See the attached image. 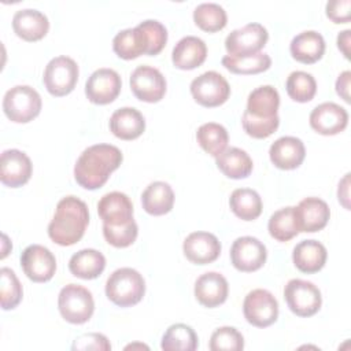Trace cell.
Here are the masks:
<instances>
[{"label": "cell", "mask_w": 351, "mask_h": 351, "mask_svg": "<svg viewBox=\"0 0 351 351\" xmlns=\"http://www.w3.org/2000/svg\"><path fill=\"white\" fill-rule=\"evenodd\" d=\"M121 149L111 144H95L82 151L74 166V178L85 189L101 188L122 163Z\"/></svg>", "instance_id": "6da1fadb"}, {"label": "cell", "mask_w": 351, "mask_h": 351, "mask_svg": "<svg viewBox=\"0 0 351 351\" xmlns=\"http://www.w3.org/2000/svg\"><path fill=\"white\" fill-rule=\"evenodd\" d=\"M88 223L89 211L85 202L75 196H66L56 204L48 225V236L59 245H73L82 239Z\"/></svg>", "instance_id": "7a4b0ae2"}, {"label": "cell", "mask_w": 351, "mask_h": 351, "mask_svg": "<svg viewBox=\"0 0 351 351\" xmlns=\"http://www.w3.org/2000/svg\"><path fill=\"white\" fill-rule=\"evenodd\" d=\"M145 293L143 276L132 267H121L110 274L106 282V296L119 307L137 304Z\"/></svg>", "instance_id": "3957f363"}, {"label": "cell", "mask_w": 351, "mask_h": 351, "mask_svg": "<svg viewBox=\"0 0 351 351\" xmlns=\"http://www.w3.org/2000/svg\"><path fill=\"white\" fill-rule=\"evenodd\" d=\"M41 97L29 85H16L8 89L3 99V111L15 123H26L34 119L41 111Z\"/></svg>", "instance_id": "277c9868"}, {"label": "cell", "mask_w": 351, "mask_h": 351, "mask_svg": "<svg viewBox=\"0 0 351 351\" xmlns=\"http://www.w3.org/2000/svg\"><path fill=\"white\" fill-rule=\"evenodd\" d=\"M60 315L70 324H85L95 311L93 296L89 289L78 284L63 287L58 296Z\"/></svg>", "instance_id": "5b68a950"}, {"label": "cell", "mask_w": 351, "mask_h": 351, "mask_svg": "<svg viewBox=\"0 0 351 351\" xmlns=\"http://www.w3.org/2000/svg\"><path fill=\"white\" fill-rule=\"evenodd\" d=\"M78 81V66L69 56H56L48 62L44 70L43 82L47 90L56 97L73 92Z\"/></svg>", "instance_id": "8992f818"}, {"label": "cell", "mask_w": 351, "mask_h": 351, "mask_svg": "<svg viewBox=\"0 0 351 351\" xmlns=\"http://www.w3.org/2000/svg\"><path fill=\"white\" fill-rule=\"evenodd\" d=\"M284 299L289 310L298 317L314 315L322 304L319 289L310 281L293 278L284 288Z\"/></svg>", "instance_id": "52a82bcc"}, {"label": "cell", "mask_w": 351, "mask_h": 351, "mask_svg": "<svg viewBox=\"0 0 351 351\" xmlns=\"http://www.w3.org/2000/svg\"><path fill=\"white\" fill-rule=\"evenodd\" d=\"M191 93L203 107H218L230 95V86L223 75L217 71H206L191 82Z\"/></svg>", "instance_id": "ba28073f"}, {"label": "cell", "mask_w": 351, "mask_h": 351, "mask_svg": "<svg viewBox=\"0 0 351 351\" xmlns=\"http://www.w3.org/2000/svg\"><path fill=\"white\" fill-rule=\"evenodd\" d=\"M243 313L248 324L256 328H266L278 318V302L266 289H254L247 293L243 303Z\"/></svg>", "instance_id": "9c48e42d"}, {"label": "cell", "mask_w": 351, "mask_h": 351, "mask_svg": "<svg viewBox=\"0 0 351 351\" xmlns=\"http://www.w3.org/2000/svg\"><path fill=\"white\" fill-rule=\"evenodd\" d=\"M269 33L261 23H248L230 32L225 48L230 56H248L258 53L267 43Z\"/></svg>", "instance_id": "30bf717a"}, {"label": "cell", "mask_w": 351, "mask_h": 351, "mask_svg": "<svg viewBox=\"0 0 351 351\" xmlns=\"http://www.w3.org/2000/svg\"><path fill=\"white\" fill-rule=\"evenodd\" d=\"M133 95L145 103H156L166 93V78L152 66H138L130 75Z\"/></svg>", "instance_id": "8fae6325"}, {"label": "cell", "mask_w": 351, "mask_h": 351, "mask_svg": "<svg viewBox=\"0 0 351 351\" xmlns=\"http://www.w3.org/2000/svg\"><path fill=\"white\" fill-rule=\"evenodd\" d=\"M21 266L29 280L47 282L56 271V259L47 247L32 244L21 254Z\"/></svg>", "instance_id": "7c38bea8"}, {"label": "cell", "mask_w": 351, "mask_h": 351, "mask_svg": "<svg viewBox=\"0 0 351 351\" xmlns=\"http://www.w3.org/2000/svg\"><path fill=\"white\" fill-rule=\"evenodd\" d=\"M122 88L119 74L112 69H97L95 70L85 84V95L93 104H108L112 103Z\"/></svg>", "instance_id": "4fadbf2b"}, {"label": "cell", "mask_w": 351, "mask_h": 351, "mask_svg": "<svg viewBox=\"0 0 351 351\" xmlns=\"http://www.w3.org/2000/svg\"><path fill=\"white\" fill-rule=\"evenodd\" d=\"M267 258L265 244L252 236H243L233 241L230 247L232 265L240 271H255L261 269Z\"/></svg>", "instance_id": "5bb4252c"}, {"label": "cell", "mask_w": 351, "mask_h": 351, "mask_svg": "<svg viewBox=\"0 0 351 351\" xmlns=\"http://www.w3.org/2000/svg\"><path fill=\"white\" fill-rule=\"evenodd\" d=\"M33 171L30 158L19 149H5L0 158V180L5 186L18 188L25 185Z\"/></svg>", "instance_id": "9a60e30c"}, {"label": "cell", "mask_w": 351, "mask_h": 351, "mask_svg": "<svg viewBox=\"0 0 351 351\" xmlns=\"http://www.w3.org/2000/svg\"><path fill=\"white\" fill-rule=\"evenodd\" d=\"M348 123V112L341 106L326 101L317 106L310 114V126L319 134L335 136Z\"/></svg>", "instance_id": "2e32d148"}, {"label": "cell", "mask_w": 351, "mask_h": 351, "mask_svg": "<svg viewBox=\"0 0 351 351\" xmlns=\"http://www.w3.org/2000/svg\"><path fill=\"white\" fill-rule=\"evenodd\" d=\"M182 251L189 262L195 265H207L219 256L221 243L213 233L193 232L184 240Z\"/></svg>", "instance_id": "e0dca14e"}, {"label": "cell", "mask_w": 351, "mask_h": 351, "mask_svg": "<svg viewBox=\"0 0 351 351\" xmlns=\"http://www.w3.org/2000/svg\"><path fill=\"white\" fill-rule=\"evenodd\" d=\"M299 232L314 233L324 229L329 221L330 210L326 202L319 197H306L295 207Z\"/></svg>", "instance_id": "ac0fdd59"}, {"label": "cell", "mask_w": 351, "mask_h": 351, "mask_svg": "<svg viewBox=\"0 0 351 351\" xmlns=\"http://www.w3.org/2000/svg\"><path fill=\"white\" fill-rule=\"evenodd\" d=\"M97 213L104 225L121 226L133 219V204L128 195L114 191L101 196Z\"/></svg>", "instance_id": "d6986e66"}, {"label": "cell", "mask_w": 351, "mask_h": 351, "mask_svg": "<svg viewBox=\"0 0 351 351\" xmlns=\"http://www.w3.org/2000/svg\"><path fill=\"white\" fill-rule=\"evenodd\" d=\"M269 156L271 163L281 170L296 169L304 160V144L300 138L293 136L280 137L270 145Z\"/></svg>", "instance_id": "ffe728a7"}, {"label": "cell", "mask_w": 351, "mask_h": 351, "mask_svg": "<svg viewBox=\"0 0 351 351\" xmlns=\"http://www.w3.org/2000/svg\"><path fill=\"white\" fill-rule=\"evenodd\" d=\"M229 292L226 278L217 271H207L202 274L195 282L196 300L208 308H214L222 304Z\"/></svg>", "instance_id": "44dd1931"}, {"label": "cell", "mask_w": 351, "mask_h": 351, "mask_svg": "<svg viewBox=\"0 0 351 351\" xmlns=\"http://www.w3.org/2000/svg\"><path fill=\"white\" fill-rule=\"evenodd\" d=\"M12 29L25 41H38L45 37L49 29L47 15L38 10H18L12 18Z\"/></svg>", "instance_id": "7402d4cb"}, {"label": "cell", "mask_w": 351, "mask_h": 351, "mask_svg": "<svg viewBox=\"0 0 351 351\" xmlns=\"http://www.w3.org/2000/svg\"><path fill=\"white\" fill-rule=\"evenodd\" d=\"M207 58L204 41L195 36L182 37L173 48L171 60L180 70H193L203 64Z\"/></svg>", "instance_id": "603a6c76"}, {"label": "cell", "mask_w": 351, "mask_h": 351, "mask_svg": "<svg viewBox=\"0 0 351 351\" xmlns=\"http://www.w3.org/2000/svg\"><path fill=\"white\" fill-rule=\"evenodd\" d=\"M145 119L143 114L133 107H122L112 112L110 118V130L121 140H134L143 134Z\"/></svg>", "instance_id": "cb8c5ba5"}, {"label": "cell", "mask_w": 351, "mask_h": 351, "mask_svg": "<svg viewBox=\"0 0 351 351\" xmlns=\"http://www.w3.org/2000/svg\"><path fill=\"white\" fill-rule=\"evenodd\" d=\"M326 248L317 240H303L295 245L292 261L298 270L302 273L313 274L319 271L326 262Z\"/></svg>", "instance_id": "d4e9b609"}, {"label": "cell", "mask_w": 351, "mask_h": 351, "mask_svg": "<svg viewBox=\"0 0 351 351\" xmlns=\"http://www.w3.org/2000/svg\"><path fill=\"white\" fill-rule=\"evenodd\" d=\"M293 59L300 63L311 64L318 62L325 52V40L315 30H306L296 34L289 45Z\"/></svg>", "instance_id": "484cf974"}, {"label": "cell", "mask_w": 351, "mask_h": 351, "mask_svg": "<svg viewBox=\"0 0 351 351\" xmlns=\"http://www.w3.org/2000/svg\"><path fill=\"white\" fill-rule=\"evenodd\" d=\"M280 107V95L271 85H262L255 88L247 99L245 112L261 119L277 117Z\"/></svg>", "instance_id": "4316f807"}, {"label": "cell", "mask_w": 351, "mask_h": 351, "mask_svg": "<svg viewBox=\"0 0 351 351\" xmlns=\"http://www.w3.org/2000/svg\"><path fill=\"white\" fill-rule=\"evenodd\" d=\"M112 49L121 59H136L148 52L147 34L140 26L121 30L112 40Z\"/></svg>", "instance_id": "83f0119b"}, {"label": "cell", "mask_w": 351, "mask_h": 351, "mask_svg": "<svg viewBox=\"0 0 351 351\" xmlns=\"http://www.w3.org/2000/svg\"><path fill=\"white\" fill-rule=\"evenodd\" d=\"M215 163L223 176L233 180L245 178L252 171V159L244 149L237 147L223 149L215 156Z\"/></svg>", "instance_id": "f1b7e54d"}, {"label": "cell", "mask_w": 351, "mask_h": 351, "mask_svg": "<svg viewBox=\"0 0 351 351\" xmlns=\"http://www.w3.org/2000/svg\"><path fill=\"white\" fill-rule=\"evenodd\" d=\"M141 204L151 215H165L174 206V192L167 182H151L141 195Z\"/></svg>", "instance_id": "f546056e"}, {"label": "cell", "mask_w": 351, "mask_h": 351, "mask_svg": "<svg viewBox=\"0 0 351 351\" xmlns=\"http://www.w3.org/2000/svg\"><path fill=\"white\" fill-rule=\"evenodd\" d=\"M106 267V258L93 248H85L75 252L69 261V270L73 276L82 280L99 277Z\"/></svg>", "instance_id": "4dcf8cb0"}, {"label": "cell", "mask_w": 351, "mask_h": 351, "mask_svg": "<svg viewBox=\"0 0 351 351\" xmlns=\"http://www.w3.org/2000/svg\"><path fill=\"white\" fill-rule=\"evenodd\" d=\"M230 210L243 221H254L262 213V199L259 193L250 188L234 189L229 197Z\"/></svg>", "instance_id": "1f68e13d"}, {"label": "cell", "mask_w": 351, "mask_h": 351, "mask_svg": "<svg viewBox=\"0 0 351 351\" xmlns=\"http://www.w3.org/2000/svg\"><path fill=\"white\" fill-rule=\"evenodd\" d=\"M160 348L165 351H193L197 348V335L185 324H174L162 337Z\"/></svg>", "instance_id": "d6a6232c"}, {"label": "cell", "mask_w": 351, "mask_h": 351, "mask_svg": "<svg viewBox=\"0 0 351 351\" xmlns=\"http://www.w3.org/2000/svg\"><path fill=\"white\" fill-rule=\"evenodd\" d=\"M222 66L233 74H258L266 71L271 66V59L265 52H258L248 56H230L222 58Z\"/></svg>", "instance_id": "836d02e7"}, {"label": "cell", "mask_w": 351, "mask_h": 351, "mask_svg": "<svg viewBox=\"0 0 351 351\" xmlns=\"http://www.w3.org/2000/svg\"><path fill=\"white\" fill-rule=\"evenodd\" d=\"M196 140L203 151H206L211 156H218L223 149H226L229 134L222 125L215 122H207L197 129Z\"/></svg>", "instance_id": "e575fe53"}, {"label": "cell", "mask_w": 351, "mask_h": 351, "mask_svg": "<svg viewBox=\"0 0 351 351\" xmlns=\"http://www.w3.org/2000/svg\"><path fill=\"white\" fill-rule=\"evenodd\" d=\"M267 229L270 236L277 241H289L299 233V228L296 223L295 207H284L277 210L269 218Z\"/></svg>", "instance_id": "d590c367"}, {"label": "cell", "mask_w": 351, "mask_h": 351, "mask_svg": "<svg viewBox=\"0 0 351 351\" xmlns=\"http://www.w3.org/2000/svg\"><path fill=\"white\" fill-rule=\"evenodd\" d=\"M193 21L204 32L214 33L226 26L228 16L223 7L217 3H202L193 11Z\"/></svg>", "instance_id": "8d00e7d4"}, {"label": "cell", "mask_w": 351, "mask_h": 351, "mask_svg": "<svg viewBox=\"0 0 351 351\" xmlns=\"http://www.w3.org/2000/svg\"><path fill=\"white\" fill-rule=\"evenodd\" d=\"M288 96L298 103L310 101L317 92L314 77L306 71H292L285 82Z\"/></svg>", "instance_id": "74e56055"}, {"label": "cell", "mask_w": 351, "mask_h": 351, "mask_svg": "<svg viewBox=\"0 0 351 351\" xmlns=\"http://www.w3.org/2000/svg\"><path fill=\"white\" fill-rule=\"evenodd\" d=\"M22 285L10 267L0 270V299L3 310L15 308L22 300Z\"/></svg>", "instance_id": "f35d334b"}, {"label": "cell", "mask_w": 351, "mask_h": 351, "mask_svg": "<svg viewBox=\"0 0 351 351\" xmlns=\"http://www.w3.org/2000/svg\"><path fill=\"white\" fill-rule=\"evenodd\" d=\"M208 347L211 351H240L244 348V337L236 328L222 326L213 332Z\"/></svg>", "instance_id": "ab89813d"}, {"label": "cell", "mask_w": 351, "mask_h": 351, "mask_svg": "<svg viewBox=\"0 0 351 351\" xmlns=\"http://www.w3.org/2000/svg\"><path fill=\"white\" fill-rule=\"evenodd\" d=\"M138 228L134 219L121 226H110L103 223V236L108 244L117 248H126L137 239Z\"/></svg>", "instance_id": "60d3db41"}, {"label": "cell", "mask_w": 351, "mask_h": 351, "mask_svg": "<svg viewBox=\"0 0 351 351\" xmlns=\"http://www.w3.org/2000/svg\"><path fill=\"white\" fill-rule=\"evenodd\" d=\"M241 125H243L244 132L248 136H251L254 138H266L277 130V128L280 125V118L277 115V117H273L269 119H261V118H255L244 111L243 117H241Z\"/></svg>", "instance_id": "b9f144b4"}, {"label": "cell", "mask_w": 351, "mask_h": 351, "mask_svg": "<svg viewBox=\"0 0 351 351\" xmlns=\"http://www.w3.org/2000/svg\"><path fill=\"white\" fill-rule=\"evenodd\" d=\"M140 26L148 38V52L147 55H158L166 45L167 41V30L166 27L155 19H147L140 22Z\"/></svg>", "instance_id": "7bdbcfd3"}, {"label": "cell", "mask_w": 351, "mask_h": 351, "mask_svg": "<svg viewBox=\"0 0 351 351\" xmlns=\"http://www.w3.org/2000/svg\"><path fill=\"white\" fill-rule=\"evenodd\" d=\"M75 350H95V351H108L111 350V344L108 339L101 333H86L75 339L73 347Z\"/></svg>", "instance_id": "ee69618b"}, {"label": "cell", "mask_w": 351, "mask_h": 351, "mask_svg": "<svg viewBox=\"0 0 351 351\" xmlns=\"http://www.w3.org/2000/svg\"><path fill=\"white\" fill-rule=\"evenodd\" d=\"M350 0H332L326 3V16L335 23H347L350 21Z\"/></svg>", "instance_id": "f6af8a7d"}, {"label": "cell", "mask_w": 351, "mask_h": 351, "mask_svg": "<svg viewBox=\"0 0 351 351\" xmlns=\"http://www.w3.org/2000/svg\"><path fill=\"white\" fill-rule=\"evenodd\" d=\"M350 78H351V73L348 70L343 71L339 78L336 80V92L337 95L346 101L350 103Z\"/></svg>", "instance_id": "bcb514c9"}, {"label": "cell", "mask_w": 351, "mask_h": 351, "mask_svg": "<svg viewBox=\"0 0 351 351\" xmlns=\"http://www.w3.org/2000/svg\"><path fill=\"white\" fill-rule=\"evenodd\" d=\"M350 33L351 30H344L337 36V47L346 59H350Z\"/></svg>", "instance_id": "7dc6e473"}, {"label": "cell", "mask_w": 351, "mask_h": 351, "mask_svg": "<svg viewBox=\"0 0 351 351\" xmlns=\"http://www.w3.org/2000/svg\"><path fill=\"white\" fill-rule=\"evenodd\" d=\"M348 176L350 174H346V177L340 181L339 184V188L344 189V193H341V191H337V196H339V202L343 203V206L348 210V203H347V199H348Z\"/></svg>", "instance_id": "c3c4849f"}, {"label": "cell", "mask_w": 351, "mask_h": 351, "mask_svg": "<svg viewBox=\"0 0 351 351\" xmlns=\"http://www.w3.org/2000/svg\"><path fill=\"white\" fill-rule=\"evenodd\" d=\"M134 347H141V348H148L147 346L144 344H130V346H126V348H134Z\"/></svg>", "instance_id": "681fc988"}]
</instances>
